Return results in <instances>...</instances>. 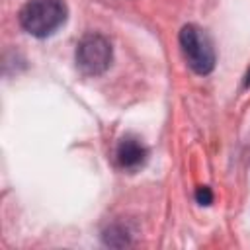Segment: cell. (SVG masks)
I'll list each match as a JSON object with an SVG mask.
<instances>
[{
    "mask_svg": "<svg viewBox=\"0 0 250 250\" xmlns=\"http://www.w3.org/2000/svg\"><path fill=\"white\" fill-rule=\"evenodd\" d=\"M64 0H27L20 10L21 27L33 37H49L66 21Z\"/></svg>",
    "mask_w": 250,
    "mask_h": 250,
    "instance_id": "6da1fadb",
    "label": "cell"
},
{
    "mask_svg": "<svg viewBox=\"0 0 250 250\" xmlns=\"http://www.w3.org/2000/svg\"><path fill=\"white\" fill-rule=\"evenodd\" d=\"M180 47L186 62L197 74H209L215 68V49L211 37L195 23H188L180 31Z\"/></svg>",
    "mask_w": 250,
    "mask_h": 250,
    "instance_id": "7a4b0ae2",
    "label": "cell"
},
{
    "mask_svg": "<svg viewBox=\"0 0 250 250\" xmlns=\"http://www.w3.org/2000/svg\"><path fill=\"white\" fill-rule=\"evenodd\" d=\"M111 43L100 33H88L78 41L76 64L86 76H100L111 64Z\"/></svg>",
    "mask_w": 250,
    "mask_h": 250,
    "instance_id": "3957f363",
    "label": "cell"
},
{
    "mask_svg": "<svg viewBox=\"0 0 250 250\" xmlns=\"http://www.w3.org/2000/svg\"><path fill=\"white\" fill-rule=\"evenodd\" d=\"M148 156V150L146 146L143 145V141L135 135H125L119 143H117V150H115V158H117V164L123 168V170H137L145 164Z\"/></svg>",
    "mask_w": 250,
    "mask_h": 250,
    "instance_id": "277c9868",
    "label": "cell"
},
{
    "mask_svg": "<svg viewBox=\"0 0 250 250\" xmlns=\"http://www.w3.org/2000/svg\"><path fill=\"white\" fill-rule=\"evenodd\" d=\"M195 199H197V203H201V205H209V203L213 201V193H211V189H209L207 186H199L197 191H195Z\"/></svg>",
    "mask_w": 250,
    "mask_h": 250,
    "instance_id": "5b68a950",
    "label": "cell"
},
{
    "mask_svg": "<svg viewBox=\"0 0 250 250\" xmlns=\"http://www.w3.org/2000/svg\"><path fill=\"white\" fill-rule=\"evenodd\" d=\"M248 84H250V74H248V80H246V86H248Z\"/></svg>",
    "mask_w": 250,
    "mask_h": 250,
    "instance_id": "8992f818",
    "label": "cell"
}]
</instances>
